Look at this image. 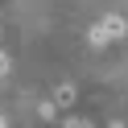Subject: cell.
I'll return each mask as SVG.
<instances>
[{"label": "cell", "instance_id": "6da1fadb", "mask_svg": "<svg viewBox=\"0 0 128 128\" xmlns=\"http://www.w3.org/2000/svg\"><path fill=\"white\" fill-rule=\"evenodd\" d=\"M124 33H128V21H124V17H116V12H108V17H103L99 25L91 29L95 42H116V37H124Z\"/></svg>", "mask_w": 128, "mask_h": 128}, {"label": "cell", "instance_id": "7a4b0ae2", "mask_svg": "<svg viewBox=\"0 0 128 128\" xmlns=\"http://www.w3.org/2000/svg\"><path fill=\"white\" fill-rule=\"evenodd\" d=\"M54 103H58V108H70V103H74V87H70V83H62L58 91H54Z\"/></svg>", "mask_w": 128, "mask_h": 128}, {"label": "cell", "instance_id": "3957f363", "mask_svg": "<svg viewBox=\"0 0 128 128\" xmlns=\"http://www.w3.org/2000/svg\"><path fill=\"white\" fill-rule=\"evenodd\" d=\"M37 112H42V120H54V116H58V103L46 99V103H37Z\"/></svg>", "mask_w": 128, "mask_h": 128}, {"label": "cell", "instance_id": "277c9868", "mask_svg": "<svg viewBox=\"0 0 128 128\" xmlns=\"http://www.w3.org/2000/svg\"><path fill=\"white\" fill-rule=\"evenodd\" d=\"M62 128H95L91 120H70V124H62Z\"/></svg>", "mask_w": 128, "mask_h": 128}, {"label": "cell", "instance_id": "5b68a950", "mask_svg": "<svg viewBox=\"0 0 128 128\" xmlns=\"http://www.w3.org/2000/svg\"><path fill=\"white\" fill-rule=\"evenodd\" d=\"M4 74H8V54L0 50V78H4Z\"/></svg>", "mask_w": 128, "mask_h": 128}, {"label": "cell", "instance_id": "8992f818", "mask_svg": "<svg viewBox=\"0 0 128 128\" xmlns=\"http://www.w3.org/2000/svg\"><path fill=\"white\" fill-rule=\"evenodd\" d=\"M0 128H8V120H4V116H0Z\"/></svg>", "mask_w": 128, "mask_h": 128}, {"label": "cell", "instance_id": "52a82bcc", "mask_svg": "<svg viewBox=\"0 0 128 128\" xmlns=\"http://www.w3.org/2000/svg\"><path fill=\"white\" fill-rule=\"evenodd\" d=\"M112 128H124V124H120V120H116V124H112Z\"/></svg>", "mask_w": 128, "mask_h": 128}]
</instances>
